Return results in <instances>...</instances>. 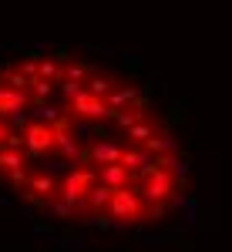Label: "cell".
<instances>
[{
  "instance_id": "6da1fadb",
  "label": "cell",
  "mask_w": 232,
  "mask_h": 252,
  "mask_svg": "<svg viewBox=\"0 0 232 252\" xmlns=\"http://www.w3.org/2000/svg\"><path fill=\"white\" fill-rule=\"evenodd\" d=\"M138 185H141V195L148 202V222L152 219H162V212H165V205L175 198V192H182L172 168H155V165H148L141 172Z\"/></svg>"
},
{
  "instance_id": "7a4b0ae2",
  "label": "cell",
  "mask_w": 232,
  "mask_h": 252,
  "mask_svg": "<svg viewBox=\"0 0 232 252\" xmlns=\"http://www.w3.org/2000/svg\"><path fill=\"white\" fill-rule=\"evenodd\" d=\"M111 219L118 225H132V222H148V202L141 195V185H125V189H115V198H111Z\"/></svg>"
},
{
  "instance_id": "3957f363",
  "label": "cell",
  "mask_w": 232,
  "mask_h": 252,
  "mask_svg": "<svg viewBox=\"0 0 232 252\" xmlns=\"http://www.w3.org/2000/svg\"><path fill=\"white\" fill-rule=\"evenodd\" d=\"M95 182H98V165H81V168L64 175V182H61V198H67L77 212H91V209H88V195L95 189Z\"/></svg>"
},
{
  "instance_id": "277c9868",
  "label": "cell",
  "mask_w": 232,
  "mask_h": 252,
  "mask_svg": "<svg viewBox=\"0 0 232 252\" xmlns=\"http://www.w3.org/2000/svg\"><path fill=\"white\" fill-rule=\"evenodd\" d=\"M27 145H24V158L27 161H44V158L54 152V141H58V128L51 125V121H40L34 118L31 125H27Z\"/></svg>"
},
{
  "instance_id": "5b68a950",
  "label": "cell",
  "mask_w": 232,
  "mask_h": 252,
  "mask_svg": "<svg viewBox=\"0 0 232 252\" xmlns=\"http://www.w3.org/2000/svg\"><path fill=\"white\" fill-rule=\"evenodd\" d=\"M121 155H125V145L95 138V141L81 152V165H111V161H121Z\"/></svg>"
},
{
  "instance_id": "8992f818",
  "label": "cell",
  "mask_w": 232,
  "mask_h": 252,
  "mask_svg": "<svg viewBox=\"0 0 232 252\" xmlns=\"http://www.w3.org/2000/svg\"><path fill=\"white\" fill-rule=\"evenodd\" d=\"M54 128H58V141H54V152H61L64 158H77V161H81V152H84V148H81V145L74 141V135H71V115L64 111V115L54 121Z\"/></svg>"
},
{
  "instance_id": "52a82bcc",
  "label": "cell",
  "mask_w": 232,
  "mask_h": 252,
  "mask_svg": "<svg viewBox=\"0 0 232 252\" xmlns=\"http://www.w3.org/2000/svg\"><path fill=\"white\" fill-rule=\"evenodd\" d=\"M98 178H101V182H108L111 189H125V185H135V182H138L135 172H132L128 165H121V161H111V165H98Z\"/></svg>"
},
{
  "instance_id": "ba28073f",
  "label": "cell",
  "mask_w": 232,
  "mask_h": 252,
  "mask_svg": "<svg viewBox=\"0 0 232 252\" xmlns=\"http://www.w3.org/2000/svg\"><path fill=\"white\" fill-rule=\"evenodd\" d=\"M27 104H31V91H20V88H10V84L0 81V115L10 118L14 111L27 108Z\"/></svg>"
},
{
  "instance_id": "9c48e42d",
  "label": "cell",
  "mask_w": 232,
  "mask_h": 252,
  "mask_svg": "<svg viewBox=\"0 0 232 252\" xmlns=\"http://www.w3.org/2000/svg\"><path fill=\"white\" fill-rule=\"evenodd\" d=\"M152 158H155V155L148 152V148H145V145H128V141H125V155H121V165H128V168L135 172V178H141V172L152 165Z\"/></svg>"
},
{
  "instance_id": "30bf717a",
  "label": "cell",
  "mask_w": 232,
  "mask_h": 252,
  "mask_svg": "<svg viewBox=\"0 0 232 252\" xmlns=\"http://www.w3.org/2000/svg\"><path fill=\"white\" fill-rule=\"evenodd\" d=\"M145 148H148L152 155H178V138L168 131V125H162V128L145 141Z\"/></svg>"
},
{
  "instance_id": "8fae6325",
  "label": "cell",
  "mask_w": 232,
  "mask_h": 252,
  "mask_svg": "<svg viewBox=\"0 0 232 252\" xmlns=\"http://www.w3.org/2000/svg\"><path fill=\"white\" fill-rule=\"evenodd\" d=\"M162 125H165L162 118H155V121H148V118H141L138 125H132V128L125 131V141H128V145H145V141H148V138H152L155 131L162 128Z\"/></svg>"
},
{
  "instance_id": "7c38bea8",
  "label": "cell",
  "mask_w": 232,
  "mask_h": 252,
  "mask_svg": "<svg viewBox=\"0 0 232 252\" xmlns=\"http://www.w3.org/2000/svg\"><path fill=\"white\" fill-rule=\"evenodd\" d=\"M111 198H115V189L98 178L91 195H88V209H91V212H108V209H111Z\"/></svg>"
},
{
  "instance_id": "4fadbf2b",
  "label": "cell",
  "mask_w": 232,
  "mask_h": 252,
  "mask_svg": "<svg viewBox=\"0 0 232 252\" xmlns=\"http://www.w3.org/2000/svg\"><path fill=\"white\" fill-rule=\"evenodd\" d=\"M27 189L37 195V198H54V195H61V182L54 178V175H47V172H37L34 178H31Z\"/></svg>"
},
{
  "instance_id": "5bb4252c",
  "label": "cell",
  "mask_w": 232,
  "mask_h": 252,
  "mask_svg": "<svg viewBox=\"0 0 232 252\" xmlns=\"http://www.w3.org/2000/svg\"><path fill=\"white\" fill-rule=\"evenodd\" d=\"M138 94H141V91H138L135 84H118L115 91L108 94V104H111V108H115L118 115H121L125 108H132V104L138 101Z\"/></svg>"
},
{
  "instance_id": "9a60e30c",
  "label": "cell",
  "mask_w": 232,
  "mask_h": 252,
  "mask_svg": "<svg viewBox=\"0 0 232 252\" xmlns=\"http://www.w3.org/2000/svg\"><path fill=\"white\" fill-rule=\"evenodd\" d=\"M0 81L10 84V88H20V91H31V88H34V78L24 74L20 64H3V67H0Z\"/></svg>"
},
{
  "instance_id": "2e32d148",
  "label": "cell",
  "mask_w": 232,
  "mask_h": 252,
  "mask_svg": "<svg viewBox=\"0 0 232 252\" xmlns=\"http://www.w3.org/2000/svg\"><path fill=\"white\" fill-rule=\"evenodd\" d=\"M91 74H95V64H91L88 58H77V61L71 58L67 64H64V81H77V84H84Z\"/></svg>"
},
{
  "instance_id": "e0dca14e",
  "label": "cell",
  "mask_w": 232,
  "mask_h": 252,
  "mask_svg": "<svg viewBox=\"0 0 232 252\" xmlns=\"http://www.w3.org/2000/svg\"><path fill=\"white\" fill-rule=\"evenodd\" d=\"M27 165V158H24V152H17V148H7V145H0V175L7 178V175L20 172Z\"/></svg>"
},
{
  "instance_id": "ac0fdd59",
  "label": "cell",
  "mask_w": 232,
  "mask_h": 252,
  "mask_svg": "<svg viewBox=\"0 0 232 252\" xmlns=\"http://www.w3.org/2000/svg\"><path fill=\"white\" fill-rule=\"evenodd\" d=\"M84 84H88V88H91V91H95V94H101V97H108L111 94V91H115L118 88V74H111V71H104V74H91V78L84 81Z\"/></svg>"
},
{
  "instance_id": "d6986e66",
  "label": "cell",
  "mask_w": 232,
  "mask_h": 252,
  "mask_svg": "<svg viewBox=\"0 0 232 252\" xmlns=\"http://www.w3.org/2000/svg\"><path fill=\"white\" fill-rule=\"evenodd\" d=\"M40 78L61 84V81H64V61H58L54 54H47V58L40 61Z\"/></svg>"
},
{
  "instance_id": "ffe728a7",
  "label": "cell",
  "mask_w": 232,
  "mask_h": 252,
  "mask_svg": "<svg viewBox=\"0 0 232 252\" xmlns=\"http://www.w3.org/2000/svg\"><path fill=\"white\" fill-rule=\"evenodd\" d=\"M54 81H47V78H34V88H31V104L34 101H47V97L54 94Z\"/></svg>"
},
{
  "instance_id": "44dd1931",
  "label": "cell",
  "mask_w": 232,
  "mask_h": 252,
  "mask_svg": "<svg viewBox=\"0 0 232 252\" xmlns=\"http://www.w3.org/2000/svg\"><path fill=\"white\" fill-rule=\"evenodd\" d=\"M34 108H37V111H34V118H40V121H51V125H54V121L64 115V108H54V104H47V101H34Z\"/></svg>"
},
{
  "instance_id": "7402d4cb",
  "label": "cell",
  "mask_w": 232,
  "mask_h": 252,
  "mask_svg": "<svg viewBox=\"0 0 232 252\" xmlns=\"http://www.w3.org/2000/svg\"><path fill=\"white\" fill-rule=\"evenodd\" d=\"M27 125H31V121H27V115H24V108L10 115V128H17V131H27Z\"/></svg>"
},
{
  "instance_id": "603a6c76",
  "label": "cell",
  "mask_w": 232,
  "mask_h": 252,
  "mask_svg": "<svg viewBox=\"0 0 232 252\" xmlns=\"http://www.w3.org/2000/svg\"><path fill=\"white\" fill-rule=\"evenodd\" d=\"M10 131H14V128H10V121H7V118L0 115V145L7 141V135H10Z\"/></svg>"
}]
</instances>
